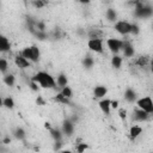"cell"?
<instances>
[{
	"instance_id": "obj_4",
	"label": "cell",
	"mask_w": 153,
	"mask_h": 153,
	"mask_svg": "<svg viewBox=\"0 0 153 153\" xmlns=\"http://www.w3.org/2000/svg\"><path fill=\"white\" fill-rule=\"evenodd\" d=\"M135 104L139 109H142L145 110L146 112L148 114H153V102H152V98L149 96H145V97H141V98H137L135 100Z\"/></svg>"
},
{
	"instance_id": "obj_29",
	"label": "cell",
	"mask_w": 153,
	"mask_h": 153,
	"mask_svg": "<svg viewBox=\"0 0 153 153\" xmlns=\"http://www.w3.org/2000/svg\"><path fill=\"white\" fill-rule=\"evenodd\" d=\"M102 35H103V32L97 30V29H92V30H90L87 32L88 38H102Z\"/></svg>"
},
{
	"instance_id": "obj_21",
	"label": "cell",
	"mask_w": 153,
	"mask_h": 153,
	"mask_svg": "<svg viewBox=\"0 0 153 153\" xmlns=\"http://www.w3.org/2000/svg\"><path fill=\"white\" fill-rule=\"evenodd\" d=\"M49 133H50V136L53 137L54 141H56V140H62V137H63V134H62L61 129L51 128V129H49Z\"/></svg>"
},
{
	"instance_id": "obj_9",
	"label": "cell",
	"mask_w": 153,
	"mask_h": 153,
	"mask_svg": "<svg viewBox=\"0 0 153 153\" xmlns=\"http://www.w3.org/2000/svg\"><path fill=\"white\" fill-rule=\"evenodd\" d=\"M61 131H62V134H65V135H67V136H72L73 133H74V123H73L69 118L65 120V121L62 122Z\"/></svg>"
},
{
	"instance_id": "obj_20",
	"label": "cell",
	"mask_w": 153,
	"mask_h": 153,
	"mask_svg": "<svg viewBox=\"0 0 153 153\" xmlns=\"http://www.w3.org/2000/svg\"><path fill=\"white\" fill-rule=\"evenodd\" d=\"M2 81H4V84H5L6 86H8V87H13L14 84H16V76H14L13 74H5Z\"/></svg>"
},
{
	"instance_id": "obj_30",
	"label": "cell",
	"mask_w": 153,
	"mask_h": 153,
	"mask_svg": "<svg viewBox=\"0 0 153 153\" xmlns=\"http://www.w3.org/2000/svg\"><path fill=\"white\" fill-rule=\"evenodd\" d=\"M7 69H8V62H7V60L0 57V72L1 73H6Z\"/></svg>"
},
{
	"instance_id": "obj_25",
	"label": "cell",
	"mask_w": 153,
	"mask_h": 153,
	"mask_svg": "<svg viewBox=\"0 0 153 153\" xmlns=\"http://www.w3.org/2000/svg\"><path fill=\"white\" fill-rule=\"evenodd\" d=\"M54 100H55V102H57V103H60V104H71L69 98L65 97L61 92H59L56 96H54Z\"/></svg>"
},
{
	"instance_id": "obj_1",
	"label": "cell",
	"mask_w": 153,
	"mask_h": 153,
	"mask_svg": "<svg viewBox=\"0 0 153 153\" xmlns=\"http://www.w3.org/2000/svg\"><path fill=\"white\" fill-rule=\"evenodd\" d=\"M31 80L36 81L39 85V87H42V88H55L56 87V80H55V78L50 73L44 72V71L37 72L31 78Z\"/></svg>"
},
{
	"instance_id": "obj_2",
	"label": "cell",
	"mask_w": 153,
	"mask_h": 153,
	"mask_svg": "<svg viewBox=\"0 0 153 153\" xmlns=\"http://www.w3.org/2000/svg\"><path fill=\"white\" fill-rule=\"evenodd\" d=\"M20 55H23L25 59H27L30 62H38L39 61V57H41V50L37 45H29V47H25L23 48Z\"/></svg>"
},
{
	"instance_id": "obj_26",
	"label": "cell",
	"mask_w": 153,
	"mask_h": 153,
	"mask_svg": "<svg viewBox=\"0 0 153 153\" xmlns=\"http://www.w3.org/2000/svg\"><path fill=\"white\" fill-rule=\"evenodd\" d=\"M2 103H4V108H6V109H13L14 105H16L14 99L12 97H5Z\"/></svg>"
},
{
	"instance_id": "obj_33",
	"label": "cell",
	"mask_w": 153,
	"mask_h": 153,
	"mask_svg": "<svg viewBox=\"0 0 153 153\" xmlns=\"http://www.w3.org/2000/svg\"><path fill=\"white\" fill-rule=\"evenodd\" d=\"M130 33H131V35H134V36L139 35V33H140V26H139L137 24L133 23V24L130 25Z\"/></svg>"
},
{
	"instance_id": "obj_3",
	"label": "cell",
	"mask_w": 153,
	"mask_h": 153,
	"mask_svg": "<svg viewBox=\"0 0 153 153\" xmlns=\"http://www.w3.org/2000/svg\"><path fill=\"white\" fill-rule=\"evenodd\" d=\"M152 13H153L152 7L149 5H145L142 2V0L134 4V16L136 18H143V19L149 18V17H152Z\"/></svg>"
},
{
	"instance_id": "obj_17",
	"label": "cell",
	"mask_w": 153,
	"mask_h": 153,
	"mask_svg": "<svg viewBox=\"0 0 153 153\" xmlns=\"http://www.w3.org/2000/svg\"><path fill=\"white\" fill-rule=\"evenodd\" d=\"M105 18H106V20L110 22V23H115L116 20H118V19H117V12H116L114 8H108V10L105 11Z\"/></svg>"
},
{
	"instance_id": "obj_6",
	"label": "cell",
	"mask_w": 153,
	"mask_h": 153,
	"mask_svg": "<svg viewBox=\"0 0 153 153\" xmlns=\"http://www.w3.org/2000/svg\"><path fill=\"white\" fill-rule=\"evenodd\" d=\"M106 43V47L109 48V50L112 53V54H118L122 49V45H123V41L122 39H118V38H115V37H110L105 41Z\"/></svg>"
},
{
	"instance_id": "obj_18",
	"label": "cell",
	"mask_w": 153,
	"mask_h": 153,
	"mask_svg": "<svg viewBox=\"0 0 153 153\" xmlns=\"http://www.w3.org/2000/svg\"><path fill=\"white\" fill-rule=\"evenodd\" d=\"M13 136H14L17 140H19V141H23V140H25V137H26V133H25L24 128L17 127V128L13 130Z\"/></svg>"
},
{
	"instance_id": "obj_16",
	"label": "cell",
	"mask_w": 153,
	"mask_h": 153,
	"mask_svg": "<svg viewBox=\"0 0 153 153\" xmlns=\"http://www.w3.org/2000/svg\"><path fill=\"white\" fill-rule=\"evenodd\" d=\"M11 49V43L8 38L0 33V53H7Z\"/></svg>"
},
{
	"instance_id": "obj_39",
	"label": "cell",
	"mask_w": 153,
	"mask_h": 153,
	"mask_svg": "<svg viewBox=\"0 0 153 153\" xmlns=\"http://www.w3.org/2000/svg\"><path fill=\"white\" fill-rule=\"evenodd\" d=\"M1 142H2L4 145H8V143H11V137L6 136V137H4V139L1 140Z\"/></svg>"
},
{
	"instance_id": "obj_34",
	"label": "cell",
	"mask_w": 153,
	"mask_h": 153,
	"mask_svg": "<svg viewBox=\"0 0 153 153\" xmlns=\"http://www.w3.org/2000/svg\"><path fill=\"white\" fill-rule=\"evenodd\" d=\"M127 115H128V111H127L124 108L118 109V117H120L122 121H124V120L127 118Z\"/></svg>"
},
{
	"instance_id": "obj_7",
	"label": "cell",
	"mask_w": 153,
	"mask_h": 153,
	"mask_svg": "<svg viewBox=\"0 0 153 153\" xmlns=\"http://www.w3.org/2000/svg\"><path fill=\"white\" fill-rule=\"evenodd\" d=\"M130 25L131 24L129 22H127V20H116L114 23L115 30L122 36H127V35L130 33Z\"/></svg>"
},
{
	"instance_id": "obj_42",
	"label": "cell",
	"mask_w": 153,
	"mask_h": 153,
	"mask_svg": "<svg viewBox=\"0 0 153 153\" xmlns=\"http://www.w3.org/2000/svg\"><path fill=\"white\" fill-rule=\"evenodd\" d=\"M2 100H4V98L0 96V108H2V106H4V103H2Z\"/></svg>"
},
{
	"instance_id": "obj_32",
	"label": "cell",
	"mask_w": 153,
	"mask_h": 153,
	"mask_svg": "<svg viewBox=\"0 0 153 153\" xmlns=\"http://www.w3.org/2000/svg\"><path fill=\"white\" fill-rule=\"evenodd\" d=\"M32 35H35L38 39H41V41H44V39H47L48 38V33L45 32V31H38V30H36Z\"/></svg>"
},
{
	"instance_id": "obj_45",
	"label": "cell",
	"mask_w": 153,
	"mask_h": 153,
	"mask_svg": "<svg viewBox=\"0 0 153 153\" xmlns=\"http://www.w3.org/2000/svg\"><path fill=\"white\" fill-rule=\"evenodd\" d=\"M23 1H27V0H23Z\"/></svg>"
},
{
	"instance_id": "obj_19",
	"label": "cell",
	"mask_w": 153,
	"mask_h": 153,
	"mask_svg": "<svg viewBox=\"0 0 153 153\" xmlns=\"http://www.w3.org/2000/svg\"><path fill=\"white\" fill-rule=\"evenodd\" d=\"M55 80H56V86H59V87H63V86L68 85V78L63 73H60Z\"/></svg>"
},
{
	"instance_id": "obj_23",
	"label": "cell",
	"mask_w": 153,
	"mask_h": 153,
	"mask_svg": "<svg viewBox=\"0 0 153 153\" xmlns=\"http://www.w3.org/2000/svg\"><path fill=\"white\" fill-rule=\"evenodd\" d=\"M149 63V57L146 56V55H142V56H139L137 60L135 61V65L139 66V67H146L147 65Z\"/></svg>"
},
{
	"instance_id": "obj_41",
	"label": "cell",
	"mask_w": 153,
	"mask_h": 153,
	"mask_svg": "<svg viewBox=\"0 0 153 153\" xmlns=\"http://www.w3.org/2000/svg\"><path fill=\"white\" fill-rule=\"evenodd\" d=\"M44 128H45V129H48V130H49V129H51V128H53V127H51V124H50V123H49V122H45V123H44Z\"/></svg>"
},
{
	"instance_id": "obj_36",
	"label": "cell",
	"mask_w": 153,
	"mask_h": 153,
	"mask_svg": "<svg viewBox=\"0 0 153 153\" xmlns=\"http://www.w3.org/2000/svg\"><path fill=\"white\" fill-rule=\"evenodd\" d=\"M62 140H56L54 141V151H61V147H62Z\"/></svg>"
},
{
	"instance_id": "obj_11",
	"label": "cell",
	"mask_w": 153,
	"mask_h": 153,
	"mask_svg": "<svg viewBox=\"0 0 153 153\" xmlns=\"http://www.w3.org/2000/svg\"><path fill=\"white\" fill-rule=\"evenodd\" d=\"M110 100L109 98H102L99 102H98V106L100 109V111L104 114V115H110V111H111V106H110Z\"/></svg>"
},
{
	"instance_id": "obj_8",
	"label": "cell",
	"mask_w": 153,
	"mask_h": 153,
	"mask_svg": "<svg viewBox=\"0 0 153 153\" xmlns=\"http://www.w3.org/2000/svg\"><path fill=\"white\" fill-rule=\"evenodd\" d=\"M149 117H151V114L146 112L142 109H139L137 106L133 112V120L136 121V122H146V121L149 120Z\"/></svg>"
},
{
	"instance_id": "obj_38",
	"label": "cell",
	"mask_w": 153,
	"mask_h": 153,
	"mask_svg": "<svg viewBox=\"0 0 153 153\" xmlns=\"http://www.w3.org/2000/svg\"><path fill=\"white\" fill-rule=\"evenodd\" d=\"M36 103H37L38 105H45V102H44V99H43L41 96H38V97H37V99H36Z\"/></svg>"
},
{
	"instance_id": "obj_31",
	"label": "cell",
	"mask_w": 153,
	"mask_h": 153,
	"mask_svg": "<svg viewBox=\"0 0 153 153\" xmlns=\"http://www.w3.org/2000/svg\"><path fill=\"white\" fill-rule=\"evenodd\" d=\"M87 148H88V145H87L86 142H80V143H76V146H75V151H76L78 153H82V152H85Z\"/></svg>"
},
{
	"instance_id": "obj_43",
	"label": "cell",
	"mask_w": 153,
	"mask_h": 153,
	"mask_svg": "<svg viewBox=\"0 0 153 153\" xmlns=\"http://www.w3.org/2000/svg\"><path fill=\"white\" fill-rule=\"evenodd\" d=\"M139 1H141V0H133V4H136V2H139Z\"/></svg>"
},
{
	"instance_id": "obj_14",
	"label": "cell",
	"mask_w": 153,
	"mask_h": 153,
	"mask_svg": "<svg viewBox=\"0 0 153 153\" xmlns=\"http://www.w3.org/2000/svg\"><path fill=\"white\" fill-rule=\"evenodd\" d=\"M124 99L128 103H135V100L137 99V93L135 90H133L131 87H128L124 91Z\"/></svg>"
},
{
	"instance_id": "obj_5",
	"label": "cell",
	"mask_w": 153,
	"mask_h": 153,
	"mask_svg": "<svg viewBox=\"0 0 153 153\" xmlns=\"http://www.w3.org/2000/svg\"><path fill=\"white\" fill-rule=\"evenodd\" d=\"M87 48L93 53L103 54L104 53V42L102 38H88Z\"/></svg>"
},
{
	"instance_id": "obj_13",
	"label": "cell",
	"mask_w": 153,
	"mask_h": 153,
	"mask_svg": "<svg viewBox=\"0 0 153 153\" xmlns=\"http://www.w3.org/2000/svg\"><path fill=\"white\" fill-rule=\"evenodd\" d=\"M108 94V87L104 85H97L93 88V97L96 99H102Z\"/></svg>"
},
{
	"instance_id": "obj_24",
	"label": "cell",
	"mask_w": 153,
	"mask_h": 153,
	"mask_svg": "<svg viewBox=\"0 0 153 153\" xmlns=\"http://www.w3.org/2000/svg\"><path fill=\"white\" fill-rule=\"evenodd\" d=\"M93 65H94V60H93L92 56L87 55V56H85V57L82 59V66H84L86 69H91V68L93 67Z\"/></svg>"
},
{
	"instance_id": "obj_44",
	"label": "cell",
	"mask_w": 153,
	"mask_h": 153,
	"mask_svg": "<svg viewBox=\"0 0 153 153\" xmlns=\"http://www.w3.org/2000/svg\"><path fill=\"white\" fill-rule=\"evenodd\" d=\"M1 143H2V142H1V140H0V145H1Z\"/></svg>"
},
{
	"instance_id": "obj_35",
	"label": "cell",
	"mask_w": 153,
	"mask_h": 153,
	"mask_svg": "<svg viewBox=\"0 0 153 153\" xmlns=\"http://www.w3.org/2000/svg\"><path fill=\"white\" fill-rule=\"evenodd\" d=\"M29 86H30V88H31L33 92H37V91L39 90V85H38L36 81H33V80H31V82L29 84Z\"/></svg>"
},
{
	"instance_id": "obj_12",
	"label": "cell",
	"mask_w": 153,
	"mask_h": 153,
	"mask_svg": "<svg viewBox=\"0 0 153 153\" xmlns=\"http://www.w3.org/2000/svg\"><path fill=\"white\" fill-rule=\"evenodd\" d=\"M30 61L27 60V59H25L23 55H17L16 57H14V65L18 67V68H20V69H25V68H29L30 67Z\"/></svg>"
},
{
	"instance_id": "obj_40",
	"label": "cell",
	"mask_w": 153,
	"mask_h": 153,
	"mask_svg": "<svg viewBox=\"0 0 153 153\" xmlns=\"http://www.w3.org/2000/svg\"><path fill=\"white\" fill-rule=\"evenodd\" d=\"M91 1H92V0H79V2L82 4V5H88Z\"/></svg>"
},
{
	"instance_id": "obj_10",
	"label": "cell",
	"mask_w": 153,
	"mask_h": 153,
	"mask_svg": "<svg viewBox=\"0 0 153 153\" xmlns=\"http://www.w3.org/2000/svg\"><path fill=\"white\" fill-rule=\"evenodd\" d=\"M121 50H123V55L126 57H133L134 54H135L134 45L129 41H123V45H122V49Z\"/></svg>"
},
{
	"instance_id": "obj_37",
	"label": "cell",
	"mask_w": 153,
	"mask_h": 153,
	"mask_svg": "<svg viewBox=\"0 0 153 153\" xmlns=\"http://www.w3.org/2000/svg\"><path fill=\"white\" fill-rule=\"evenodd\" d=\"M110 106H111V109H118L120 102L118 100H110Z\"/></svg>"
},
{
	"instance_id": "obj_28",
	"label": "cell",
	"mask_w": 153,
	"mask_h": 153,
	"mask_svg": "<svg viewBox=\"0 0 153 153\" xmlns=\"http://www.w3.org/2000/svg\"><path fill=\"white\" fill-rule=\"evenodd\" d=\"M65 97H67V98H72L73 97V90L68 86V85H66V86H63V87H61V91H60Z\"/></svg>"
},
{
	"instance_id": "obj_22",
	"label": "cell",
	"mask_w": 153,
	"mask_h": 153,
	"mask_svg": "<svg viewBox=\"0 0 153 153\" xmlns=\"http://www.w3.org/2000/svg\"><path fill=\"white\" fill-rule=\"evenodd\" d=\"M111 66L114 67V68H116V69H120L121 68V66H122V57L120 56V55H117V54H114V56L111 57Z\"/></svg>"
},
{
	"instance_id": "obj_27",
	"label": "cell",
	"mask_w": 153,
	"mask_h": 153,
	"mask_svg": "<svg viewBox=\"0 0 153 153\" xmlns=\"http://www.w3.org/2000/svg\"><path fill=\"white\" fill-rule=\"evenodd\" d=\"M48 4H49L48 0H32V1H31V5H32L35 8H38V10L45 7Z\"/></svg>"
},
{
	"instance_id": "obj_15",
	"label": "cell",
	"mask_w": 153,
	"mask_h": 153,
	"mask_svg": "<svg viewBox=\"0 0 153 153\" xmlns=\"http://www.w3.org/2000/svg\"><path fill=\"white\" fill-rule=\"evenodd\" d=\"M141 134H142V127H141V126L134 124V126H131V127L129 128V137H130V140L137 139Z\"/></svg>"
}]
</instances>
